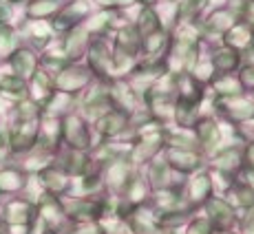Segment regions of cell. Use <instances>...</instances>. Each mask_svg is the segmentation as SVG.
Wrapping results in <instances>:
<instances>
[{
	"label": "cell",
	"mask_w": 254,
	"mask_h": 234,
	"mask_svg": "<svg viewBox=\"0 0 254 234\" xmlns=\"http://www.w3.org/2000/svg\"><path fill=\"white\" fill-rule=\"evenodd\" d=\"M62 7V0H29L27 16L29 20H45L49 16H56Z\"/></svg>",
	"instance_id": "3957f363"
},
{
	"label": "cell",
	"mask_w": 254,
	"mask_h": 234,
	"mask_svg": "<svg viewBox=\"0 0 254 234\" xmlns=\"http://www.w3.org/2000/svg\"><path fill=\"white\" fill-rule=\"evenodd\" d=\"M9 20H11V7L0 0V27H4Z\"/></svg>",
	"instance_id": "52a82bcc"
},
{
	"label": "cell",
	"mask_w": 254,
	"mask_h": 234,
	"mask_svg": "<svg viewBox=\"0 0 254 234\" xmlns=\"http://www.w3.org/2000/svg\"><path fill=\"white\" fill-rule=\"evenodd\" d=\"M0 219L7 226H29L36 219V210L27 199H11L0 206Z\"/></svg>",
	"instance_id": "6da1fadb"
},
{
	"label": "cell",
	"mask_w": 254,
	"mask_h": 234,
	"mask_svg": "<svg viewBox=\"0 0 254 234\" xmlns=\"http://www.w3.org/2000/svg\"><path fill=\"white\" fill-rule=\"evenodd\" d=\"M27 183L24 175L16 168H0V194H13L20 192Z\"/></svg>",
	"instance_id": "277c9868"
},
{
	"label": "cell",
	"mask_w": 254,
	"mask_h": 234,
	"mask_svg": "<svg viewBox=\"0 0 254 234\" xmlns=\"http://www.w3.org/2000/svg\"><path fill=\"white\" fill-rule=\"evenodd\" d=\"M22 31L27 33V38L36 47H45L47 40L51 38V27L45 20H27L22 27Z\"/></svg>",
	"instance_id": "5b68a950"
},
{
	"label": "cell",
	"mask_w": 254,
	"mask_h": 234,
	"mask_svg": "<svg viewBox=\"0 0 254 234\" xmlns=\"http://www.w3.org/2000/svg\"><path fill=\"white\" fill-rule=\"evenodd\" d=\"M9 64H11V73L20 80H31V75L38 71V56L31 51V49L18 47L13 51V56L9 58Z\"/></svg>",
	"instance_id": "7a4b0ae2"
},
{
	"label": "cell",
	"mask_w": 254,
	"mask_h": 234,
	"mask_svg": "<svg viewBox=\"0 0 254 234\" xmlns=\"http://www.w3.org/2000/svg\"><path fill=\"white\" fill-rule=\"evenodd\" d=\"M18 40H20V38H18V33L13 31L9 24L0 27V64L13 56V51L18 49Z\"/></svg>",
	"instance_id": "8992f818"
}]
</instances>
